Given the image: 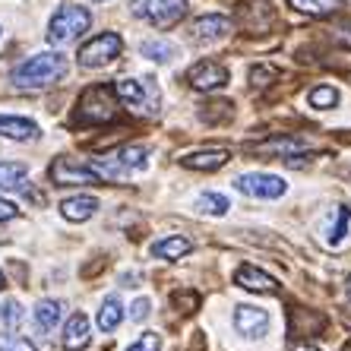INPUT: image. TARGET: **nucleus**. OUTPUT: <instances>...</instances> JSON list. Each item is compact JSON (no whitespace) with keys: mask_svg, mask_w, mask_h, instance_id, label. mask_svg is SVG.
<instances>
[{"mask_svg":"<svg viewBox=\"0 0 351 351\" xmlns=\"http://www.w3.org/2000/svg\"><path fill=\"white\" fill-rule=\"evenodd\" d=\"M70 64H66L64 54L58 51H41V54H32L29 60H23L19 66H13V86L16 89H45V86H54L58 80H64Z\"/></svg>","mask_w":351,"mask_h":351,"instance_id":"1","label":"nucleus"},{"mask_svg":"<svg viewBox=\"0 0 351 351\" xmlns=\"http://www.w3.org/2000/svg\"><path fill=\"white\" fill-rule=\"evenodd\" d=\"M146 158H149V149L133 143V146L114 149L111 156L92 158V165H95V171L101 174V180H105V184H111V180L127 178V174L139 171V168H146Z\"/></svg>","mask_w":351,"mask_h":351,"instance_id":"2","label":"nucleus"},{"mask_svg":"<svg viewBox=\"0 0 351 351\" xmlns=\"http://www.w3.org/2000/svg\"><path fill=\"white\" fill-rule=\"evenodd\" d=\"M117 95L114 86H92L82 92L76 105V123H111L117 117Z\"/></svg>","mask_w":351,"mask_h":351,"instance_id":"3","label":"nucleus"},{"mask_svg":"<svg viewBox=\"0 0 351 351\" xmlns=\"http://www.w3.org/2000/svg\"><path fill=\"white\" fill-rule=\"evenodd\" d=\"M92 25V13L86 7H80V3H66V7H60L54 16H51V25H48V41L51 45H70V41H76L82 32H89Z\"/></svg>","mask_w":351,"mask_h":351,"instance_id":"4","label":"nucleus"},{"mask_svg":"<svg viewBox=\"0 0 351 351\" xmlns=\"http://www.w3.org/2000/svg\"><path fill=\"white\" fill-rule=\"evenodd\" d=\"M114 95L121 105H127L133 114H158V89L152 80H117Z\"/></svg>","mask_w":351,"mask_h":351,"instance_id":"5","label":"nucleus"},{"mask_svg":"<svg viewBox=\"0 0 351 351\" xmlns=\"http://www.w3.org/2000/svg\"><path fill=\"white\" fill-rule=\"evenodd\" d=\"M130 10L133 16L156 25V29H171L187 16V0H133Z\"/></svg>","mask_w":351,"mask_h":351,"instance_id":"6","label":"nucleus"},{"mask_svg":"<svg viewBox=\"0 0 351 351\" xmlns=\"http://www.w3.org/2000/svg\"><path fill=\"white\" fill-rule=\"evenodd\" d=\"M123 51V41L117 32H101L95 35V38H89L86 45L80 48V54H76V60H80V66H86V70H98V66H108L114 64L117 58H121Z\"/></svg>","mask_w":351,"mask_h":351,"instance_id":"7","label":"nucleus"},{"mask_svg":"<svg viewBox=\"0 0 351 351\" xmlns=\"http://www.w3.org/2000/svg\"><path fill=\"white\" fill-rule=\"evenodd\" d=\"M51 180L60 184V187H70V184H105L101 174L95 171V165L92 162H82V158H54L51 165Z\"/></svg>","mask_w":351,"mask_h":351,"instance_id":"8","label":"nucleus"},{"mask_svg":"<svg viewBox=\"0 0 351 351\" xmlns=\"http://www.w3.org/2000/svg\"><path fill=\"white\" fill-rule=\"evenodd\" d=\"M234 187L247 196H256V199H278L285 196L288 184L278 174H263V171H250V174H241L234 180Z\"/></svg>","mask_w":351,"mask_h":351,"instance_id":"9","label":"nucleus"},{"mask_svg":"<svg viewBox=\"0 0 351 351\" xmlns=\"http://www.w3.org/2000/svg\"><path fill=\"white\" fill-rule=\"evenodd\" d=\"M187 80L196 92H213V89L228 86V70H225L219 60H199V64L190 66Z\"/></svg>","mask_w":351,"mask_h":351,"instance_id":"10","label":"nucleus"},{"mask_svg":"<svg viewBox=\"0 0 351 351\" xmlns=\"http://www.w3.org/2000/svg\"><path fill=\"white\" fill-rule=\"evenodd\" d=\"M234 326L241 335H247V339H263V335L269 332L272 319L269 313L263 311V307H256V304H241L234 311Z\"/></svg>","mask_w":351,"mask_h":351,"instance_id":"11","label":"nucleus"},{"mask_svg":"<svg viewBox=\"0 0 351 351\" xmlns=\"http://www.w3.org/2000/svg\"><path fill=\"white\" fill-rule=\"evenodd\" d=\"M228 32H231V19L215 16V13L193 19V25H190V38L199 41V45H213V41L225 38Z\"/></svg>","mask_w":351,"mask_h":351,"instance_id":"12","label":"nucleus"},{"mask_svg":"<svg viewBox=\"0 0 351 351\" xmlns=\"http://www.w3.org/2000/svg\"><path fill=\"white\" fill-rule=\"evenodd\" d=\"M92 339V323L86 313H73L64 326V348L66 351H82Z\"/></svg>","mask_w":351,"mask_h":351,"instance_id":"13","label":"nucleus"},{"mask_svg":"<svg viewBox=\"0 0 351 351\" xmlns=\"http://www.w3.org/2000/svg\"><path fill=\"white\" fill-rule=\"evenodd\" d=\"M225 162H228L225 149H196V152H187L180 158V165L190 168V171H219Z\"/></svg>","mask_w":351,"mask_h":351,"instance_id":"14","label":"nucleus"},{"mask_svg":"<svg viewBox=\"0 0 351 351\" xmlns=\"http://www.w3.org/2000/svg\"><path fill=\"white\" fill-rule=\"evenodd\" d=\"M250 152H260V156H282V158H291L298 152H304V139L298 136H278V139H266V143H250Z\"/></svg>","mask_w":351,"mask_h":351,"instance_id":"15","label":"nucleus"},{"mask_svg":"<svg viewBox=\"0 0 351 351\" xmlns=\"http://www.w3.org/2000/svg\"><path fill=\"white\" fill-rule=\"evenodd\" d=\"M38 123L29 121V117H13V114H0V136L16 139V143H29V139H38Z\"/></svg>","mask_w":351,"mask_h":351,"instance_id":"16","label":"nucleus"},{"mask_svg":"<svg viewBox=\"0 0 351 351\" xmlns=\"http://www.w3.org/2000/svg\"><path fill=\"white\" fill-rule=\"evenodd\" d=\"M234 282L241 288H247V291H254V294H266V291H276L278 282L269 276V272H263L256 269V266H241V269L234 272Z\"/></svg>","mask_w":351,"mask_h":351,"instance_id":"17","label":"nucleus"},{"mask_svg":"<svg viewBox=\"0 0 351 351\" xmlns=\"http://www.w3.org/2000/svg\"><path fill=\"white\" fill-rule=\"evenodd\" d=\"M98 209V199L89 193H80V196H66L64 203H60V215H64L66 221H86L92 219Z\"/></svg>","mask_w":351,"mask_h":351,"instance_id":"18","label":"nucleus"},{"mask_svg":"<svg viewBox=\"0 0 351 351\" xmlns=\"http://www.w3.org/2000/svg\"><path fill=\"white\" fill-rule=\"evenodd\" d=\"M190 250H193V241L184 234H168L152 244V256H158V260H180V256H187Z\"/></svg>","mask_w":351,"mask_h":351,"instance_id":"19","label":"nucleus"},{"mask_svg":"<svg viewBox=\"0 0 351 351\" xmlns=\"http://www.w3.org/2000/svg\"><path fill=\"white\" fill-rule=\"evenodd\" d=\"M60 317H64V304L54 301V298H45V301H38V307H35V326H38L41 332H51V329L60 323Z\"/></svg>","mask_w":351,"mask_h":351,"instance_id":"20","label":"nucleus"},{"mask_svg":"<svg viewBox=\"0 0 351 351\" xmlns=\"http://www.w3.org/2000/svg\"><path fill=\"white\" fill-rule=\"evenodd\" d=\"M121 323H123V304H121L117 294H111V298L101 301V311H98V329H101V332H114Z\"/></svg>","mask_w":351,"mask_h":351,"instance_id":"21","label":"nucleus"},{"mask_svg":"<svg viewBox=\"0 0 351 351\" xmlns=\"http://www.w3.org/2000/svg\"><path fill=\"white\" fill-rule=\"evenodd\" d=\"M348 225H351V209L348 206H335L329 213V228H326V244L329 247H339L342 237L348 234Z\"/></svg>","mask_w":351,"mask_h":351,"instance_id":"22","label":"nucleus"},{"mask_svg":"<svg viewBox=\"0 0 351 351\" xmlns=\"http://www.w3.org/2000/svg\"><path fill=\"white\" fill-rule=\"evenodd\" d=\"M288 3L304 16H332V13L342 10L345 0H288Z\"/></svg>","mask_w":351,"mask_h":351,"instance_id":"23","label":"nucleus"},{"mask_svg":"<svg viewBox=\"0 0 351 351\" xmlns=\"http://www.w3.org/2000/svg\"><path fill=\"white\" fill-rule=\"evenodd\" d=\"M25 174H29V168H25L23 162H0V190L23 187Z\"/></svg>","mask_w":351,"mask_h":351,"instance_id":"24","label":"nucleus"},{"mask_svg":"<svg viewBox=\"0 0 351 351\" xmlns=\"http://www.w3.org/2000/svg\"><path fill=\"white\" fill-rule=\"evenodd\" d=\"M196 209L203 215H225L231 209V203H228V196L206 190V193H199V199H196Z\"/></svg>","mask_w":351,"mask_h":351,"instance_id":"25","label":"nucleus"},{"mask_svg":"<svg viewBox=\"0 0 351 351\" xmlns=\"http://www.w3.org/2000/svg\"><path fill=\"white\" fill-rule=\"evenodd\" d=\"M139 54L149 60H156V64H171L174 60V45H168V41H143L139 45Z\"/></svg>","mask_w":351,"mask_h":351,"instance_id":"26","label":"nucleus"},{"mask_svg":"<svg viewBox=\"0 0 351 351\" xmlns=\"http://www.w3.org/2000/svg\"><path fill=\"white\" fill-rule=\"evenodd\" d=\"M311 105L319 108V111H329V108L339 105V92L332 89V86H317V89H311Z\"/></svg>","mask_w":351,"mask_h":351,"instance_id":"27","label":"nucleus"},{"mask_svg":"<svg viewBox=\"0 0 351 351\" xmlns=\"http://www.w3.org/2000/svg\"><path fill=\"white\" fill-rule=\"evenodd\" d=\"M0 319H3V326H7V329H16L19 323L25 319L23 304H19V301H7L3 307H0Z\"/></svg>","mask_w":351,"mask_h":351,"instance_id":"28","label":"nucleus"},{"mask_svg":"<svg viewBox=\"0 0 351 351\" xmlns=\"http://www.w3.org/2000/svg\"><path fill=\"white\" fill-rule=\"evenodd\" d=\"M0 351H38L29 339L23 335H10V332H0Z\"/></svg>","mask_w":351,"mask_h":351,"instance_id":"29","label":"nucleus"},{"mask_svg":"<svg viewBox=\"0 0 351 351\" xmlns=\"http://www.w3.org/2000/svg\"><path fill=\"white\" fill-rule=\"evenodd\" d=\"M127 351H162V335L158 332H143V339H136Z\"/></svg>","mask_w":351,"mask_h":351,"instance_id":"30","label":"nucleus"},{"mask_svg":"<svg viewBox=\"0 0 351 351\" xmlns=\"http://www.w3.org/2000/svg\"><path fill=\"white\" fill-rule=\"evenodd\" d=\"M276 80V66H254L250 70V86H256V89H263V86H269V82Z\"/></svg>","mask_w":351,"mask_h":351,"instance_id":"31","label":"nucleus"},{"mask_svg":"<svg viewBox=\"0 0 351 351\" xmlns=\"http://www.w3.org/2000/svg\"><path fill=\"white\" fill-rule=\"evenodd\" d=\"M149 313H152V301H149V298H136V301H133V307H130V319L143 323Z\"/></svg>","mask_w":351,"mask_h":351,"instance_id":"32","label":"nucleus"},{"mask_svg":"<svg viewBox=\"0 0 351 351\" xmlns=\"http://www.w3.org/2000/svg\"><path fill=\"white\" fill-rule=\"evenodd\" d=\"M332 35H335V41L339 45H345V48H351V19H345V23H339L332 29Z\"/></svg>","mask_w":351,"mask_h":351,"instance_id":"33","label":"nucleus"},{"mask_svg":"<svg viewBox=\"0 0 351 351\" xmlns=\"http://www.w3.org/2000/svg\"><path fill=\"white\" fill-rule=\"evenodd\" d=\"M19 209L16 203H10V199H0V221H10V219H16Z\"/></svg>","mask_w":351,"mask_h":351,"instance_id":"34","label":"nucleus"},{"mask_svg":"<svg viewBox=\"0 0 351 351\" xmlns=\"http://www.w3.org/2000/svg\"><path fill=\"white\" fill-rule=\"evenodd\" d=\"M291 351H319V348H313V345H294Z\"/></svg>","mask_w":351,"mask_h":351,"instance_id":"35","label":"nucleus"},{"mask_svg":"<svg viewBox=\"0 0 351 351\" xmlns=\"http://www.w3.org/2000/svg\"><path fill=\"white\" fill-rule=\"evenodd\" d=\"M3 285H7V282H3V272H0V288H3Z\"/></svg>","mask_w":351,"mask_h":351,"instance_id":"36","label":"nucleus"},{"mask_svg":"<svg viewBox=\"0 0 351 351\" xmlns=\"http://www.w3.org/2000/svg\"><path fill=\"white\" fill-rule=\"evenodd\" d=\"M348 294H351V276H348Z\"/></svg>","mask_w":351,"mask_h":351,"instance_id":"37","label":"nucleus"},{"mask_svg":"<svg viewBox=\"0 0 351 351\" xmlns=\"http://www.w3.org/2000/svg\"><path fill=\"white\" fill-rule=\"evenodd\" d=\"M95 3H98V0H95Z\"/></svg>","mask_w":351,"mask_h":351,"instance_id":"38","label":"nucleus"}]
</instances>
